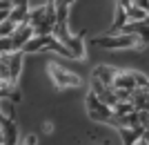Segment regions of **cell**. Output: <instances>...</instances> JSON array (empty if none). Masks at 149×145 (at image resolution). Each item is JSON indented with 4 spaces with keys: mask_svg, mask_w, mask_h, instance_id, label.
Segmentation results:
<instances>
[{
    "mask_svg": "<svg viewBox=\"0 0 149 145\" xmlns=\"http://www.w3.org/2000/svg\"><path fill=\"white\" fill-rule=\"evenodd\" d=\"M49 74H51V81H54V85L60 89H69V87H78V85H82V78L80 76H76L71 69H67V67H60L58 63L49 65Z\"/></svg>",
    "mask_w": 149,
    "mask_h": 145,
    "instance_id": "obj_4",
    "label": "cell"
},
{
    "mask_svg": "<svg viewBox=\"0 0 149 145\" xmlns=\"http://www.w3.org/2000/svg\"><path fill=\"white\" fill-rule=\"evenodd\" d=\"M91 45L100 47V49H107V51H127L131 47H138V36L134 34H102V36H93L91 38Z\"/></svg>",
    "mask_w": 149,
    "mask_h": 145,
    "instance_id": "obj_1",
    "label": "cell"
},
{
    "mask_svg": "<svg viewBox=\"0 0 149 145\" xmlns=\"http://www.w3.org/2000/svg\"><path fill=\"white\" fill-rule=\"evenodd\" d=\"M136 85H138V87H143V89L149 87V78L143 74V71H136Z\"/></svg>",
    "mask_w": 149,
    "mask_h": 145,
    "instance_id": "obj_16",
    "label": "cell"
},
{
    "mask_svg": "<svg viewBox=\"0 0 149 145\" xmlns=\"http://www.w3.org/2000/svg\"><path fill=\"white\" fill-rule=\"evenodd\" d=\"M36 143H38V136H36V134H29V136H27L20 145H36Z\"/></svg>",
    "mask_w": 149,
    "mask_h": 145,
    "instance_id": "obj_18",
    "label": "cell"
},
{
    "mask_svg": "<svg viewBox=\"0 0 149 145\" xmlns=\"http://www.w3.org/2000/svg\"><path fill=\"white\" fill-rule=\"evenodd\" d=\"M123 139V145H138L140 139L145 134V127L143 125H136V127H116Z\"/></svg>",
    "mask_w": 149,
    "mask_h": 145,
    "instance_id": "obj_7",
    "label": "cell"
},
{
    "mask_svg": "<svg viewBox=\"0 0 149 145\" xmlns=\"http://www.w3.org/2000/svg\"><path fill=\"white\" fill-rule=\"evenodd\" d=\"M9 13H11V11H5V9H0V22H5V20L9 18Z\"/></svg>",
    "mask_w": 149,
    "mask_h": 145,
    "instance_id": "obj_19",
    "label": "cell"
},
{
    "mask_svg": "<svg viewBox=\"0 0 149 145\" xmlns=\"http://www.w3.org/2000/svg\"><path fill=\"white\" fill-rule=\"evenodd\" d=\"M40 51H54V54H60V56H65V58H74L71 51H69L54 34L33 36V38H29V43L22 47V54H40Z\"/></svg>",
    "mask_w": 149,
    "mask_h": 145,
    "instance_id": "obj_2",
    "label": "cell"
},
{
    "mask_svg": "<svg viewBox=\"0 0 149 145\" xmlns=\"http://www.w3.org/2000/svg\"><path fill=\"white\" fill-rule=\"evenodd\" d=\"M0 112L5 114L7 118H13V120H16V103L9 101V98H0Z\"/></svg>",
    "mask_w": 149,
    "mask_h": 145,
    "instance_id": "obj_13",
    "label": "cell"
},
{
    "mask_svg": "<svg viewBox=\"0 0 149 145\" xmlns=\"http://www.w3.org/2000/svg\"><path fill=\"white\" fill-rule=\"evenodd\" d=\"M9 20H13L16 25H29V5L13 7L9 13Z\"/></svg>",
    "mask_w": 149,
    "mask_h": 145,
    "instance_id": "obj_10",
    "label": "cell"
},
{
    "mask_svg": "<svg viewBox=\"0 0 149 145\" xmlns=\"http://www.w3.org/2000/svg\"><path fill=\"white\" fill-rule=\"evenodd\" d=\"M36 36V29L31 25H18V29L11 34V40H13V51H22L27 43H29V38Z\"/></svg>",
    "mask_w": 149,
    "mask_h": 145,
    "instance_id": "obj_5",
    "label": "cell"
},
{
    "mask_svg": "<svg viewBox=\"0 0 149 145\" xmlns=\"http://www.w3.org/2000/svg\"><path fill=\"white\" fill-rule=\"evenodd\" d=\"M45 20H47V7H45V5L29 9V25L33 27V29H36L38 25H42Z\"/></svg>",
    "mask_w": 149,
    "mask_h": 145,
    "instance_id": "obj_11",
    "label": "cell"
},
{
    "mask_svg": "<svg viewBox=\"0 0 149 145\" xmlns=\"http://www.w3.org/2000/svg\"><path fill=\"white\" fill-rule=\"evenodd\" d=\"M16 29H18V25H16L13 20H9V18H7L5 22H0V36H11Z\"/></svg>",
    "mask_w": 149,
    "mask_h": 145,
    "instance_id": "obj_15",
    "label": "cell"
},
{
    "mask_svg": "<svg viewBox=\"0 0 149 145\" xmlns=\"http://www.w3.org/2000/svg\"><path fill=\"white\" fill-rule=\"evenodd\" d=\"M47 2H49V5H54V2H56V0H47Z\"/></svg>",
    "mask_w": 149,
    "mask_h": 145,
    "instance_id": "obj_20",
    "label": "cell"
},
{
    "mask_svg": "<svg viewBox=\"0 0 149 145\" xmlns=\"http://www.w3.org/2000/svg\"><path fill=\"white\" fill-rule=\"evenodd\" d=\"M125 13H127V20H145V16H147L149 11H145V9H140L138 5L131 2V5L125 9Z\"/></svg>",
    "mask_w": 149,
    "mask_h": 145,
    "instance_id": "obj_12",
    "label": "cell"
},
{
    "mask_svg": "<svg viewBox=\"0 0 149 145\" xmlns=\"http://www.w3.org/2000/svg\"><path fill=\"white\" fill-rule=\"evenodd\" d=\"M116 71H118V69H113V67H109V65H98V67H93L91 78L100 81L102 85H107V87H111V85H113V76H116Z\"/></svg>",
    "mask_w": 149,
    "mask_h": 145,
    "instance_id": "obj_9",
    "label": "cell"
},
{
    "mask_svg": "<svg viewBox=\"0 0 149 145\" xmlns=\"http://www.w3.org/2000/svg\"><path fill=\"white\" fill-rule=\"evenodd\" d=\"M85 107H87V114L89 118L96 120V123H105V125H111L113 123V107L111 105H107L105 101H100L98 96L93 94V92H89L87 98H85Z\"/></svg>",
    "mask_w": 149,
    "mask_h": 145,
    "instance_id": "obj_3",
    "label": "cell"
},
{
    "mask_svg": "<svg viewBox=\"0 0 149 145\" xmlns=\"http://www.w3.org/2000/svg\"><path fill=\"white\" fill-rule=\"evenodd\" d=\"M136 109V105L131 101H118L116 105H113V114H129Z\"/></svg>",
    "mask_w": 149,
    "mask_h": 145,
    "instance_id": "obj_14",
    "label": "cell"
},
{
    "mask_svg": "<svg viewBox=\"0 0 149 145\" xmlns=\"http://www.w3.org/2000/svg\"><path fill=\"white\" fill-rule=\"evenodd\" d=\"M20 74H22V51H11L9 54V85H18Z\"/></svg>",
    "mask_w": 149,
    "mask_h": 145,
    "instance_id": "obj_8",
    "label": "cell"
},
{
    "mask_svg": "<svg viewBox=\"0 0 149 145\" xmlns=\"http://www.w3.org/2000/svg\"><path fill=\"white\" fill-rule=\"evenodd\" d=\"M147 92H149V87H147Z\"/></svg>",
    "mask_w": 149,
    "mask_h": 145,
    "instance_id": "obj_21",
    "label": "cell"
},
{
    "mask_svg": "<svg viewBox=\"0 0 149 145\" xmlns=\"http://www.w3.org/2000/svg\"><path fill=\"white\" fill-rule=\"evenodd\" d=\"M111 87L116 89H134L138 87L136 85V71H129V69H118L116 76H113V85Z\"/></svg>",
    "mask_w": 149,
    "mask_h": 145,
    "instance_id": "obj_6",
    "label": "cell"
},
{
    "mask_svg": "<svg viewBox=\"0 0 149 145\" xmlns=\"http://www.w3.org/2000/svg\"><path fill=\"white\" fill-rule=\"evenodd\" d=\"M113 89H116V87H113ZM116 96H118V101H131L134 92H131V89H116Z\"/></svg>",
    "mask_w": 149,
    "mask_h": 145,
    "instance_id": "obj_17",
    "label": "cell"
}]
</instances>
